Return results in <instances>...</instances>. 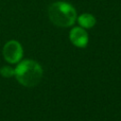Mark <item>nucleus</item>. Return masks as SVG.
I'll list each match as a JSON object with an SVG mask.
<instances>
[{
  "instance_id": "6",
  "label": "nucleus",
  "mask_w": 121,
  "mask_h": 121,
  "mask_svg": "<svg viewBox=\"0 0 121 121\" xmlns=\"http://www.w3.org/2000/svg\"><path fill=\"white\" fill-rule=\"evenodd\" d=\"M0 74L4 78H11L14 76V69L9 66H3L0 68Z\"/></svg>"
},
{
  "instance_id": "4",
  "label": "nucleus",
  "mask_w": 121,
  "mask_h": 121,
  "mask_svg": "<svg viewBox=\"0 0 121 121\" xmlns=\"http://www.w3.org/2000/svg\"><path fill=\"white\" fill-rule=\"evenodd\" d=\"M69 39L70 42L77 47L83 48L87 45L89 38L88 33L86 32L85 28L81 26H75L69 32Z\"/></svg>"
},
{
  "instance_id": "2",
  "label": "nucleus",
  "mask_w": 121,
  "mask_h": 121,
  "mask_svg": "<svg viewBox=\"0 0 121 121\" xmlns=\"http://www.w3.org/2000/svg\"><path fill=\"white\" fill-rule=\"evenodd\" d=\"M48 17L55 26L60 27H68L76 22L77 11L70 3L57 1L49 6Z\"/></svg>"
},
{
  "instance_id": "5",
  "label": "nucleus",
  "mask_w": 121,
  "mask_h": 121,
  "mask_svg": "<svg viewBox=\"0 0 121 121\" xmlns=\"http://www.w3.org/2000/svg\"><path fill=\"white\" fill-rule=\"evenodd\" d=\"M95 18L90 13H83L78 17V23L83 28H91L95 25Z\"/></svg>"
},
{
  "instance_id": "1",
  "label": "nucleus",
  "mask_w": 121,
  "mask_h": 121,
  "mask_svg": "<svg viewBox=\"0 0 121 121\" xmlns=\"http://www.w3.org/2000/svg\"><path fill=\"white\" fill-rule=\"evenodd\" d=\"M43 75L42 66L33 60H22L14 69V77L17 81L26 87L36 86L41 81Z\"/></svg>"
},
{
  "instance_id": "3",
  "label": "nucleus",
  "mask_w": 121,
  "mask_h": 121,
  "mask_svg": "<svg viewBox=\"0 0 121 121\" xmlns=\"http://www.w3.org/2000/svg\"><path fill=\"white\" fill-rule=\"evenodd\" d=\"M3 57L9 63H17L23 57V47L15 40L7 42L3 47Z\"/></svg>"
}]
</instances>
